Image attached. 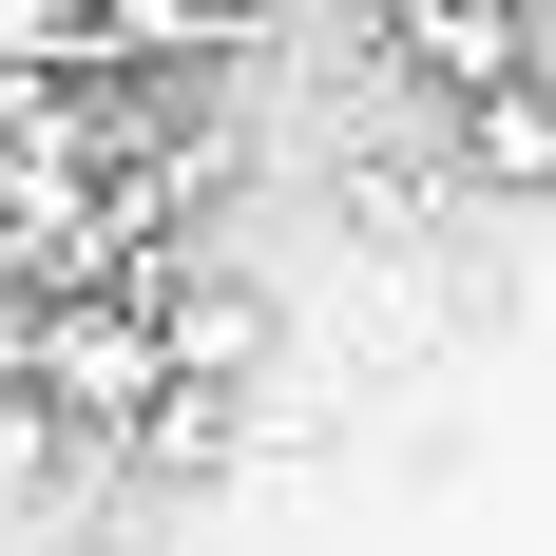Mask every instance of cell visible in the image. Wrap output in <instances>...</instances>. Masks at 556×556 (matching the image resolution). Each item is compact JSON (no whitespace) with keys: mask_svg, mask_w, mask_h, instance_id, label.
I'll return each instance as SVG.
<instances>
[{"mask_svg":"<svg viewBox=\"0 0 556 556\" xmlns=\"http://www.w3.org/2000/svg\"><path fill=\"white\" fill-rule=\"evenodd\" d=\"M77 480H97V442H77V422H39V403H20V384H0V518H20V500H77Z\"/></svg>","mask_w":556,"mask_h":556,"instance_id":"cell-3","label":"cell"},{"mask_svg":"<svg viewBox=\"0 0 556 556\" xmlns=\"http://www.w3.org/2000/svg\"><path fill=\"white\" fill-rule=\"evenodd\" d=\"M384 77L422 115L500 97V77H538V0H384Z\"/></svg>","mask_w":556,"mask_h":556,"instance_id":"cell-1","label":"cell"},{"mask_svg":"<svg viewBox=\"0 0 556 556\" xmlns=\"http://www.w3.org/2000/svg\"><path fill=\"white\" fill-rule=\"evenodd\" d=\"M442 192H480V212H556V58L442 115Z\"/></svg>","mask_w":556,"mask_h":556,"instance_id":"cell-2","label":"cell"}]
</instances>
